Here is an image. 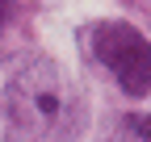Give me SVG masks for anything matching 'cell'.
<instances>
[{"label": "cell", "mask_w": 151, "mask_h": 142, "mask_svg": "<svg viewBox=\"0 0 151 142\" xmlns=\"http://www.w3.org/2000/svg\"><path fill=\"white\" fill-rule=\"evenodd\" d=\"M92 50L97 59L118 75V84L126 88L130 96H143L151 88V42L134 25H122V21H105L92 33Z\"/></svg>", "instance_id": "cell-2"}, {"label": "cell", "mask_w": 151, "mask_h": 142, "mask_svg": "<svg viewBox=\"0 0 151 142\" xmlns=\"http://www.w3.org/2000/svg\"><path fill=\"white\" fill-rule=\"evenodd\" d=\"M9 121L21 142H76L84 100L50 63H29L9 88Z\"/></svg>", "instance_id": "cell-1"}, {"label": "cell", "mask_w": 151, "mask_h": 142, "mask_svg": "<svg viewBox=\"0 0 151 142\" xmlns=\"http://www.w3.org/2000/svg\"><path fill=\"white\" fill-rule=\"evenodd\" d=\"M122 126L126 130L113 138V142H151V117H126Z\"/></svg>", "instance_id": "cell-3"}]
</instances>
